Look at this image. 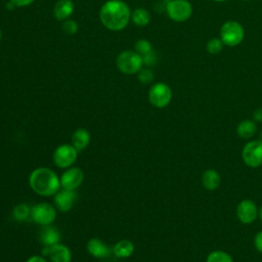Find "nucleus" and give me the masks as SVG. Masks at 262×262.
<instances>
[{"instance_id":"obj_32","label":"nucleus","mask_w":262,"mask_h":262,"mask_svg":"<svg viewBox=\"0 0 262 262\" xmlns=\"http://www.w3.org/2000/svg\"><path fill=\"white\" fill-rule=\"evenodd\" d=\"M26 262H48L45 257L43 256H38V255H34V256H31L27 259Z\"/></svg>"},{"instance_id":"obj_31","label":"nucleus","mask_w":262,"mask_h":262,"mask_svg":"<svg viewBox=\"0 0 262 262\" xmlns=\"http://www.w3.org/2000/svg\"><path fill=\"white\" fill-rule=\"evenodd\" d=\"M252 117L254 122H262V107L255 110Z\"/></svg>"},{"instance_id":"obj_24","label":"nucleus","mask_w":262,"mask_h":262,"mask_svg":"<svg viewBox=\"0 0 262 262\" xmlns=\"http://www.w3.org/2000/svg\"><path fill=\"white\" fill-rule=\"evenodd\" d=\"M134 50L138 54L143 56V55L149 53L150 51H152L154 49H152L151 43L148 40H146V39H139L134 44Z\"/></svg>"},{"instance_id":"obj_8","label":"nucleus","mask_w":262,"mask_h":262,"mask_svg":"<svg viewBox=\"0 0 262 262\" xmlns=\"http://www.w3.org/2000/svg\"><path fill=\"white\" fill-rule=\"evenodd\" d=\"M244 163L250 168L262 165V140H251L245 144L242 150Z\"/></svg>"},{"instance_id":"obj_2","label":"nucleus","mask_w":262,"mask_h":262,"mask_svg":"<svg viewBox=\"0 0 262 262\" xmlns=\"http://www.w3.org/2000/svg\"><path fill=\"white\" fill-rule=\"evenodd\" d=\"M29 184L32 190L41 196H52L60 189L59 177L47 167L33 170L29 176Z\"/></svg>"},{"instance_id":"obj_38","label":"nucleus","mask_w":262,"mask_h":262,"mask_svg":"<svg viewBox=\"0 0 262 262\" xmlns=\"http://www.w3.org/2000/svg\"><path fill=\"white\" fill-rule=\"evenodd\" d=\"M243 1H250V0H243Z\"/></svg>"},{"instance_id":"obj_10","label":"nucleus","mask_w":262,"mask_h":262,"mask_svg":"<svg viewBox=\"0 0 262 262\" xmlns=\"http://www.w3.org/2000/svg\"><path fill=\"white\" fill-rule=\"evenodd\" d=\"M59 179L61 188L76 190L84 181V172L79 167H70L62 172Z\"/></svg>"},{"instance_id":"obj_19","label":"nucleus","mask_w":262,"mask_h":262,"mask_svg":"<svg viewBox=\"0 0 262 262\" xmlns=\"http://www.w3.org/2000/svg\"><path fill=\"white\" fill-rule=\"evenodd\" d=\"M134 250V244L129 239H121L113 247V253L118 258H128L133 255Z\"/></svg>"},{"instance_id":"obj_37","label":"nucleus","mask_w":262,"mask_h":262,"mask_svg":"<svg viewBox=\"0 0 262 262\" xmlns=\"http://www.w3.org/2000/svg\"><path fill=\"white\" fill-rule=\"evenodd\" d=\"M260 138H261V140H262V130H261V133H260Z\"/></svg>"},{"instance_id":"obj_39","label":"nucleus","mask_w":262,"mask_h":262,"mask_svg":"<svg viewBox=\"0 0 262 262\" xmlns=\"http://www.w3.org/2000/svg\"><path fill=\"white\" fill-rule=\"evenodd\" d=\"M107 262H112V261H107Z\"/></svg>"},{"instance_id":"obj_27","label":"nucleus","mask_w":262,"mask_h":262,"mask_svg":"<svg viewBox=\"0 0 262 262\" xmlns=\"http://www.w3.org/2000/svg\"><path fill=\"white\" fill-rule=\"evenodd\" d=\"M78 29H79L78 23L71 18L63 20L61 24V30L67 35H75L78 32Z\"/></svg>"},{"instance_id":"obj_18","label":"nucleus","mask_w":262,"mask_h":262,"mask_svg":"<svg viewBox=\"0 0 262 262\" xmlns=\"http://www.w3.org/2000/svg\"><path fill=\"white\" fill-rule=\"evenodd\" d=\"M221 183L220 174L214 169H208L202 174V184L207 190H215Z\"/></svg>"},{"instance_id":"obj_29","label":"nucleus","mask_w":262,"mask_h":262,"mask_svg":"<svg viewBox=\"0 0 262 262\" xmlns=\"http://www.w3.org/2000/svg\"><path fill=\"white\" fill-rule=\"evenodd\" d=\"M254 245L256 250L262 254V230L256 233L254 237Z\"/></svg>"},{"instance_id":"obj_13","label":"nucleus","mask_w":262,"mask_h":262,"mask_svg":"<svg viewBox=\"0 0 262 262\" xmlns=\"http://www.w3.org/2000/svg\"><path fill=\"white\" fill-rule=\"evenodd\" d=\"M53 199L54 207L56 208V210L66 213L73 208L74 203L77 199V193L76 190H68L61 188L53 195Z\"/></svg>"},{"instance_id":"obj_33","label":"nucleus","mask_w":262,"mask_h":262,"mask_svg":"<svg viewBox=\"0 0 262 262\" xmlns=\"http://www.w3.org/2000/svg\"><path fill=\"white\" fill-rule=\"evenodd\" d=\"M6 7L9 9V10H11V9H13L15 6H14V4L12 3V2H10V1H8L7 3H6Z\"/></svg>"},{"instance_id":"obj_15","label":"nucleus","mask_w":262,"mask_h":262,"mask_svg":"<svg viewBox=\"0 0 262 262\" xmlns=\"http://www.w3.org/2000/svg\"><path fill=\"white\" fill-rule=\"evenodd\" d=\"M74 10H75V4L73 0H58L54 5L53 15L57 20L63 21L70 18Z\"/></svg>"},{"instance_id":"obj_36","label":"nucleus","mask_w":262,"mask_h":262,"mask_svg":"<svg viewBox=\"0 0 262 262\" xmlns=\"http://www.w3.org/2000/svg\"><path fill=\"white\" fill-rule=\"evenodd\" d=\"M1 39H2V31L0 30V41H1Z\"/></svg>"},{"instance_id":"obj_16","label":"nucleus","mask_w":262,"mask_h":262,"mask_svg":"<svg viewBox=\"0 0 262 262\" xmlns=\"http://www.w3.org/2000/svg\"><path fill=\"white\" fill-rule=\"evenodd\" d=\"M60 241V232L58 229L54 226L50 225H44L42 226V229L40 231V242L43 246L50 247L52 245H55L59 243Z\"/></svg>"},{"instance_id":"obj_25","label":"nucleus","mask_w":262,"mask_h":262,"mask_svg":"<svg viewBox=\"0 0 262 262\" xmlns=\"http://www.w3.org/2000/svg\"><path fill=\"white\" fill-rule=\"evenodd\" d=\"M223 42L220 38H212L206 44V49L210 54H218L223 49Z\"/></svg>"},{"instance_id":"obj_3","label":"nucleus","mask_w":262,"mask_h":262,"mask_svg":"<svg viewBox=\"0 0 262 262\" xmlns=\"http://www.w3.org/2000/svg\"><path fill=\"white\" fill-rule=\"evenodd\" d=\"M116 66L124 75L137 74L143 66L142 56L135 50L122 51L116 58Z\"/></svg>"},{"instance_id":"obj_35","label":"nucleus","mask_w":262,"mask_h":262,"mask_svg":"<svg viewBox=\"0 0 262 262\" xmlns=\"http://www.w3.org/2000/svg\"><path fill=\"white\" fill-rule=\"evenodd\" d=\"M213 1H215V2H225L227 0H213Z\"/></svg>"},{"instance_id":"obj_28","label":"nucleus","mask_w":262,"mask_h":262,"mask_svg":"<svg viewBox=\"0 0 262 262\" xmlns=\"http://www.w3.org/2000/svg\"><path fill=\"white\" fill-rule=\"evenodd\" d=\"M142 60H143V64H145L147 67L154 66L156 63V61H157V54H156V52L152 50L149 53L143 55L142 56Z\"/></svg>"},{"instance_id":"obj_21","label":"nucleus","mask_w":262,"mask_h":262,"mask_svg":"<svg viewBox=\"0 0 262 262\" xmlns=\"http://www.w3.org/2000/svg\"><path fill=\"white\" fill-rule=\"evenodd\" d=\"M131 20L137 27H145L150 21V13L143 7H138L131 12Z\"/></svg>"},{"instance_id":"obj_30","label":"nucleus","mask_w":262,"mask_h":262,"mask_svg":"<svg viewBox=\"0 0 262 262\" xmlns=\"http://www.w3.org/2000/svg\"><path fill=\"white\" fill-rule=\"evenodd\" d=\"M14 4L15 7H26L31 5L35 0H9Z\"/></svg>"},{"instance_id":"obj_14","label":"nucleus","mask_w":262,"mask_h":262,"mask_svg":"<svg viewBox=\"0 0 262 262\" xmlns=\"http://www.w3.org/2000/svg\"><path fill=\"white\" fill-rule=\"evenodd\" d=\"M86 249L87 252L95 258H106L113 252V249H111L100 238L97 237L90 238L86 244Z\"/></svg>"},{"instance_id":"obj_17","label":"nucleus","mask_w":262,"mask_h":262,"mask_svg":"<svg viewBox=\"0 0 262 262\" xmlns=\"http://www.w3.org/2000/svg\"><path fill=\"white\" fill-rule=\"evenodd\" d=\"M90 133L85 128H78L72 135V145L78 150H84L90 143Z\"/></svg>"},{"instance_id":"obj_5","label":"nucleus","mask_w":262,"mask_h":262,"mask_svg":"<svg viewBox=\"0 0 262 262\" xmlns=\"http://www.w3.org/2000/svg\"><path fill=\"white\" fill-rule=\"evenodd\" d=\"M148 101L149 103L157 107H166L172 100V90L170 86L164 82H158L150 86L148 90Z\"/></svg>"},{"instance_id":"obj_23","label":"nucleus","mask_w":262,"mask_h":262,"mask_svg":"<svg viewBox=\"0 0 262 262\" xmlns=\"http://www.w3.org/2000/svg\"><path fill=\"white\" fill-rule=\"evenodd\" d=\"M206 262H233L232 257L224 252V251H220V250H216L211 252L206 259Z\"/></svg>"},{"instance_id":"obj_11","label":"nucleus","mask_w":262,"mask_h":262,"mask_svg":"<svg viewBox=\"0 0 262 262\" xmlns=\"http://www.w3.org/2000/svg\"><path fill=\"white\" fill-rule=\"evenodd\" d=\"M42 256L48 257L51 262H71L72 252L69 247L57 243L50 247L44 246L42 249Z\"/></svg>"},{"instance_id":"obj_9","label":"nucleus","mask_w":262,"mask_h":262,"mask_svg":"<svg viewBox=\"0 0 262 262\" xmlns=\"http://www.w3.org/2000/svg\"><path fill=\"white\" fill-rule=\"evenodd\" d=\"M31 217L39 225H50L56 218V208L49 203H39L31 209Z\"/></svg>"},{"instance_id":"obj_12","label":"nucleus","mask_w":262,"mask_h":262,"mask_svg":"<svg viewBox=\"0 0 262 262\" xmlns=\"http://www.w3.org/2000/svg\"><path fill=\"white\" fill-rule=\"evenodd\" d=\"M258 208L256 204L249 199L243 200L236 207V217L244 224H251L258 217Z\"/></svg>"},{"instance_id":"obj_26","label":"nucleus","mask_w":262,"mask_h":262,"mask_svg":"<svg viewBox=\"0 0 262 262\" xmlns=\"http://www.w3.org/2000/svg\"><path fill=\"white\" fill-rule=\"evenodd\" d=\"M137 77L140 83L142 84H149L154 81L155 76H154V72L148 69V68H142L138 73H137Z\"/></svg>"},{"instance_id":"obj_6","label":"nucleus","mask_w":262,"mask_h":262,"mask_svg":"<svg viewBox=\"0 0 262 262\" xmlns=\"http://www.w3.org/2000/svg\"><path fill=\"white\" fill-rule=\"evenodd\" d=\"M166 12L170 19L182 23L191 16L192 5L188 0H170L166 5Z\"/></svg>"},{"instance_id":"obj_22","label":"nucleus","mask_w":262,"mask_h":262,"mask_svg":"<svg viewBox=\"0 0 262 262\" xmlns=\"http://www.w3.org/2000/svg\"><path fill=\"white\" fill-rule=\"evenodd\" d=\"M12 215H13V218H14L16 221L21 222V221L27 220L28 217L31 215V209L29 208V206H28L27 204L20 203V204H17V205L13 208Z\"/></svg>"},{"instance_id":"obj_4","label":"nucleus","mask_w":262,"mask_h":262,"mask_svg":"<svg viewBox=\"0 0 262 262\" xmlns=\"http://www.w3.org/2000/svg\"><path fill=\"white\" fill-rule=\"evenodd\" d=\"M244 38V27L236 20H227L220 28V39L226 46H237L243 42Z\"/></svg>"},{"instance_id":"obj_34","label":"nucleus","mask_w":262,"mask_h":262,"mask_svg":"<svg viewBox=\"0 0 262 262\" xmlns=\"http://www.w3.org/2000/svg\"><path fill=\"white\" fill-rule=\"evenodd\" d=\"M258 217H259V219H260V221L262 222V206L259 208V210H258Z\"/></svg>"},{"instance_id":"obj_7","label":"nucleus","mask_w":262,"mask_h":262,"mask_svg":"<svg viewBox=\"0 0 262 262\" xmlns=\"http://www.w3.org/2000/svg\"><path fill=\"white\" fill-rule=\"evenodd\" d=\"M78 150L72 144H60L55 148L52 155L53 163L60 169H67L72 167L78 157Z\"/></svg>"},{"instance_id":"obj_1","label":"nucleus","mask_w":262,"mask_h":262,"mask_svg":"<svg viewBox=\"0 0 262 262\" xmlns=\"http://www.w3.org/2000/svg\"><path fill=\"white\" fill-rule=\"evenodd\" d=\"M99 19L107 30L113 32L122 31L131 19L130 7L123 0H107L100 7Z\"/></svg>"},{"instance_id":"obj_20","label":"nucleus","mask_w":262,"mask_h":262,"mask_svg":"<svg viewBox=\"0 0 262 262\" xmlns=\"http://www.w3.org/2000/svg\"><path fill=\"white\" fill-rule=\"evenodd\" d=\"M257 125L253 120H244L236 127V133L241 138L249 139L255 135Z\"/></svg>"}]
</instances>
